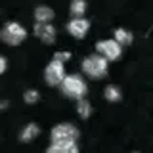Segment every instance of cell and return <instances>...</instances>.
<instances>
[{
	"label": "cell",
	"mask_w": 153,
	"mask_h": 153,
	"mask_svg": "<svg viewBox=\"0 0 153 153\" xmlns=\"http://www.w3.org/2000/svg\"><path fill=\"white\" fill-rule=\"evenodd\" d=\"M57 86L61 88V94L67 96V98H73V100L84 98L86 92H88L86 80H84L80 75H65L63 80H61Z\"/></svg>",
	"instance_id": "obj_1"
},
{
	"label": "cell",
	"mask_w": 153,
	"mask_h": 153,
	"mask_svg": "<svg viewBox=\"0 0 153 153\" xmlns=\"http://www.w3.org/2000/svg\"><path fill=\"white\" fill-rule=\"evenodd\" d=\"M82 71H84L86 76H90V79H94V80L103 79V76L107 75V59L102 57L100 54L88 56V57H84V61H82Z\"/></svg>",
	"instance_id": "obj_2"
},
{
	"label": "cell",
	"mask_w": 153,
	"mask_h": 153,
	"mask_svg": "<svg viewBox=\"0 0 153 153\" xmlns=\"http://www.w3.org/2000/svg\"><path fill=\"white\" fill-rule=\"evenodd\" d=\"M25 38H27V29L23 27L21 23L10 21L0 29V40L6 42L8 46H17V44H21Z\"/></svg>",
	"instance_id": "obj_3"
},
{
	"label": "cell",
	"mask_w": 153,
	"mask_h": 153,
	"mask_svg": "<svg viewBox=\"0 0 153 153\" xmlns=\"http://www.w3.org/2000/svg\"><path fill=\"white\" fill-rule=\"evenodd\" d=\"M50 138H52V142H76V138H79V128L71 123L56 124V126L52 128Z\"/></svg>",
	"instance_id": "obj_4"
},
{
	"label": "cell",
	"mask_w": 153,
	"mask_h": 153,
	"mask_svg": "<svg viewBox=\"0 0 153 153\" xmlns=\"http://www.w3.org/2000/svg\"><path fill=\"white\" fill-rule=\"evenodd\" d=\"M96 50H98V54L105 57L107 61H115V59H119L123 54V46L119 44L117 40H100L98 44H96Z\"/></svg>",
	"instance_id": "obj_5"
},
{
	"label": "cell",
	"mask_w": 153,
	"mask_h": 153,
	"mask_svg": "<svg viewBox=\"0 0 153 153\" xmlns=\"http://www.w3.org/2000/svg\"><path fill=\"white\" fill-rule=\"evenodd\" d=\"M65 76V67H63V61H57V59H52L50 63L46 65L44 69V80L46 84L50 86H57L63 80Z\"/></svg>",
	"instance_id": "obj_6"
},
{
	"label": "cell",
	"mask_w": 153,
	"mask_h": 153,
	"mask_svg": "<svg viewBox=\"0 0 153 153\" xmlns=\"http://www.w3.org/2000/svg\"><path fill=\"white\" fill-rule=\"evenodd\" d=\"M88 29H90V21L86 17H73L69 23H67L69 35L73 38H76V40H80V38H84L88 35Z\"/></svg>",
	"instance_id": "obj_7"
},
{
	"label": "cell",
	"mask_w": 153,
	"mask_h": 153,
	"mask_svg": "<svg viewBox=\"0 0 153 153\" xmlns=\"http://www.w3.org/2000/svg\"><path fill=\"white\" fill-rule=\"evenodd\" d=\"M35 35L40 38L44 44H54L56 40V27L52 23H36L35 25Z\"/></svg>",
	"instance_id": "obj_8"
},
{
	"label": "cell",
	"mask_w": 153,
	"mask_h": 153,
	"mask_svg": "<svg viewBox=\"0 0 153 153\" xmlns=\"http://www.w3.org/2000/svg\"><path fill=\"white\" fill-rule=\"evenodd\" d=\"M46 153H79L76 142H52Z\"/></svg>",
	"instance_id": "obj_9"
},
{
	"label": "cell",
	"mask_w": 153,
	"mask_h": 153,
	"mask_svg": "<svg viewBox=\"0 0 153 153\" xmlns=\"http://www.w3.org/2000/svg\"><path fill=\"white\" fill-rule=\"evenodd\" d=\"M35 19H36V23H52V19H54V10L48 8V6H38L35 10Z\"/></svg>",
	"instance_id": "obj_10"
},
{
	"label": "cell",
	"mask_w": 153,
	"mask_h": 153,
	"mask_svg": "<svg viewBox=\"0 0 153 153\" xmlns=\"http://www.w3.org/2000/svg\"><path fill=\"white\" fill-rule=\"evenodd\" d=\"M40 134V128H38V124L35 123H29L25 128L21 130V134H19V138H21V142H33L35 138Z\"/></svg>",
	"instance_id": "obj_11"
},
{
	"label": "cell",
	"mask_w": 153,
	"mask_h": 153,
	"mask_svg": "<svg viewBox=\"0 0 153 153\" xmlns=\"http://www.w3.org/2000/svg\"><path fill=\"white\" fill-rule=\"evenodd\" d=\"M69 12L73 17H82L86 13V0H73L69 6Z\"/></svg>",
	"instance_id": "obj_12"
},
{
	"label": "cell",
	"mask_w": 153,
	"mask_h": 153,
	"mask_svg": "<svg viewBox=\"0 0 153 153\" xmlns=\"http://www.w3.org/2000/svg\"><path fill=\"white\" fill-rule=\"evenodd\" d=\"M76 113H79V117L88 119L92 115V105H90V102H86L84 98L76 100Z\"/></svg>",
	"instance_id": "obj_13"
},
{
	"label": "cell",
	"mask_w": 153,
	"mask_h": 153,
	"mask_svg": "<svg viewBox=\"0 0 153 153\" xmlns=\"http://www.w3.org/2000/svg\"><path fill=\"white\" fill-rule=\"evenodd\" d=\"M113 40H117L121 46H126V44H130V42H132V33L126 31V29H117V31H115V38H113Z\"/></svg>",
	"instance_id": "obj_14"
},
{
	"label": "cell",
	"mask_w": 153,
	"mask_h": 153,
	"mask_svg": "<svg viewBox=\"0 0 153 153\" xmlns=\"http://www.w3.org/2000/svg\"><path fill=\"white\" fill-rule=\"evenodd\" d=\"M103 96H105V100L107 102H119V100L123 98V92L119 90V86H107V88L103 90Z\"/></svg>",
	"instance_id": "obj_15"
},
{
	"label": "cell",
	"mask_w": 153,
	"mask_h": 153,
	"mask_svg": "<svg viewBox=\"0 0 153 153\" xmlns=\"http://www.w3.org/2000/svg\"><path fill=\"white\" fill-rule=\"evenodd\" d=\"M23 100H25V103H36L40 100V94H38V90H25Z\"/></svg>",
	"instance_id": "obj_16"
},
{
	"label": "cell",
	"mask_w": 153,
	"mask_h": 153,
	"mask_svg": "<svg viewBox=\"0 0 153 153\" xmlns=\"http://www.w3.org/2000/svg\"><path fill=\"white\" fill-rule=\"evenodd\" d=\"M69 57H71V54H69V52H57L54 59H57V61H67Z\"/></svg>",
	"instance_id": "obj_17"
},
{
	"label": "cell",
	"mask_w": 153,
	"mask_h": 153,
	"mask_svg": "<svg viewBox=\"0 0 153 153\" xmlns=\"http://www.w3.org/2000/svg\"><path fill=\"white\" fill-rule=\"evenodd\" d=\"M6 57H2V56H0V75H2L4 73V71H6Z\"/></svg>",
	"instance_id": "obj_18"
},
{
	"label": "cell",
	"mask_w": 153,
	"mask_h": 153,
	"mask_svg": "<svg viewBox=\"0 0 153 153\" xmlns=\"http://www.w3.org/2000/svg\"><path fill=\"white\" fill-rule=\"evenodd\" d=\"M8 107V102H6V100H4V102H0V109H6Z\"/></svg>",
	"instance_id": "obj_19"
}]
</instances>
